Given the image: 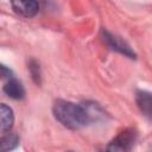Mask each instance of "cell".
Here are the masks:
<instances>
[{
    "mask_svg": "<svg viewBox=\"0 0 152 152\" xmlns=\"http://www.w3.org/2000/svg\"><path fill=\"white\" fill-rule=\"evenodd\" d=\"M55 118L69 129H78L90 124V118L84 104H76L65 100H57L52 107Z\"/></svg>",
    "mask_w": 152,
    "mask_h": 152,
    "instance_id": "cell-1",
    "label": "cell"
},
{
    "mask_svg": "<svg viewBox=\"0 0 152 152\" xmlns=\"http://www.w3.org/2000/svg\"><path fill=\"white\" fill-rule=\"evenodd\" d=\"M135 134L133 129H125L116 135L107 146L108 151H129L134 144Z\"/></svg>",
    "mask_w": 152,
    "mask_h": 152,
    "instance_id": "cell-2",
    "label": "cell"
},
{
    "mask_svg": "<svg viewBox=\"0 0 152 152\" xmlns=\"http://www.w3.org/2000/svg\"><path fill=\"white\" fill-rule=\"evenodd\" d=\"M11 5L15 13L25 18L34 17L39 11V5L36 0H11Z\"/></svg>",
    "mask_w": 152,
    "mask_h": 152,
    "instance_id": "cell-3",
    "label": "cell"
},
{
    "mask_svg": "<svg viewBox=\"0 0 152 152\" xmlns=\"http://www.w3.org/2000/svg\"><path fill=\"white\" fill-rule=\"evenodd\" d=\"M102 34H103V39L106 40V43L109 45L110 49H113V50H115V51H118V52H120V53H122V55H125L129 58H135V53L132 51L129 45L126 44L124 40L113 36L108 31H103Z\"/></svg>",
    "mask_w": 152,
    "mask_h": 152,
    "instance_id": "cell-4",
    "label": "cell"
},
{
    "mask_svg": "<svg viewBox=\"0 0 152 152\" xmlns=\"http://www.w3.org/2000/svg\"><path fill=\"white\" fill-rule=\"evenodd\" d=\"M135 102L142 115L152 120V93L138 90L135 94Z\"/></svg>",
    "mask_w": 152,
    "mask_h": 152,
    "instance_id": "cell-5",
    "label": "cell"
},
{
    "mask_svg": "<svg viewBox=\"0 0 152 152\" xmlns=\"http://www.w3.org/2000/svg\"><path fill=\"white\" fill-rule=\"evenodd\" d=\"M4 93L7 96H10L11 99H14V100H20L25 95V90H24L23 84L17 78H14L13 76L11 78H8V81L5 83Z\"/></svg>",
    "mask_w": 152,
    "mask_h": 152,
    "instance_id": "cell-6",
    "label": "cell"
},
{
    "mask_svg": "<svg viewBox=\"0 0 152 152\" xmlns=\"http://www.w3.org/2000/svg\"><path fill=\"white\" fill-rule=\"evenodd\" d=\"M14 121L13 110L5 103L0 106V129L1 132H7L12 128Z\"/></svg>",
    "mask_w": 152,
    "mask_h": 152,
    "instance_id": "cell-7",
    "label": "cell"
},
{
    "mask_svg": "<svg viewBox=\"0 0 152 152\" xmlns=\"http://www.w3.org/2000/svg\"><path fill=\"white\" fill-rule=\"evenodd\" d=\"M18 142H19L18 135L14 134V133H8V134H6V135H4L1 138L0 151L1 152H6V151H10V150H13V148H15Z\"/></svg>",
    "mask_w": 152,
    "mask_h": 152,
    "instance_id": "cell-8",
    "label": "cell"
},
{
    "mask_svg": "<svg viewBox=\"0 0 152 152\" xmlns=\"http://www.w3.org/2000/svg\"><path fill=\"white\" fill-rule=\"evenodd\" d=\"M30 71H31V75H32V77H33V80L36 81V83H39V76H40V74H39V65L34 62V61H32L31 63H30Z\"/></svg>",
    "mask_w": 152,
    "mask_h": 152,
    "instance_id": "cell-9",
    "label": "cell"
},
{
    "mask_svg": "<svg viewBox=\"0 0 152 152\" xmlns=\"http://www.w3.org/2000/svg\"><path fill=\"white\" fill-rule=\"evenodd\" d=\"M1 76H2V78H11L12 77V72L5 65H1Z\"/></svg>",
    "mask_w": 152,
    "mask_h": 152,
    "instance_id": "cell-10",
    "label": "cell"
}]
</instances>
